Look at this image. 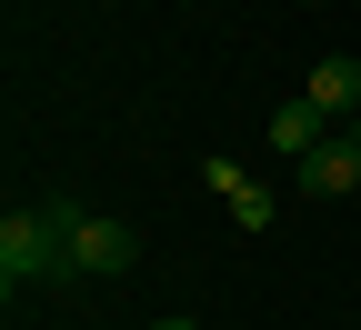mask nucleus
Segmentation results:
<instances>
[{
    "label": "nucleus",
    "mask_w": 361,
    "mask_h": 330,
    "mask_svg": "<svg viewBox=\"0 0 361 330\" xmlns=\"http://www.w3.org/2000/svg\"><path fill=\"white\" fill-rule=\"evenodd\" d=\"M151 330H201V320H151Z\"/></svg>",
    "instance_id": "nucleus-7"
},
{
    "label": "nucleus",
    "mask_w": 361,
    "mask_h": 330,
    "mask_svg": "<svg viewBox=\"0 0 361 330\" xmlns=\"http://www.w3.org/2000/svg\"><path fill=\"white\" fill-rule=\"evenodd\" d=\"M301 191H311V201H341V191H361V130H331L322 151L301 160Z\"/></svg>",
    "instance_id": "nucleus-3"
},
{
    "label": "nucleus",
    "mask_w": 361,
    "mask_h": 330,
    "mask_svg": "<svg viewBox=\"0 0 361 330\" xmlns=\"http://www.w3.org/2000/svg\"><path fill=\"white\" fill-rule=\"evenodd\" d=\"M40 210L61 220V250H71V280H121L130 260H141V230H130V220H90V210H80L71 191H51Z\"/></svg>",
    "instance_id": "nucleus-2"
},
{
    "label": "nucleus",
    "mask_w": 361,
    "mask_h": 330,
    "mask_svg": "<svg viewBox=\"0 0 361 330\" xmlns=\"http://www.w3.org/2000/svg\"><path fill=\"white\" fill-rule=\"evenodd\" d=\"M201 180L221 191V210H231L241 230H271V191H261V180H251L241 160H201Z\"/></svg>",
    "instance_id": "nucleus-5"
},
{
    "label": "nucleus",
    "mask_w": 361,
    "mask_h": 330,
    "mask_svg": "<svg viewBox=\"0 0 361 330\" xmlns=\"http://www.w3.org/2000/svg\"><path fill=\"white\" fill-rule=\"evenodd\" d=\"M301 101H311V110H322V120L341 130V120L361 110V61H351V51H331V61H311V80H301Z\"/></svg>",
    "instance_id": "nucleus-4"
},
{
    "label": "nucleus",
    "mask_w": 361,
    "mask_h": 330,
    "mask_svg": "<svg viewBox=\"0 0 361 330\" xmlns=\"http://www.w3.org/2000/svg\"><path fill=\"white\" fill-rule=\"evenodd\" d=\"M322 140H331V120H322V110H311V101H281V110H271V151H281L291 170H301L311 151H322Z\"/></svg>",
    "instance_id": "nucleus-6"
},
{
    "label": "nucleus",
    "mask_w": 361,
    "mask_h": 330,
    "mask_svg": "<svg viewBox=\"0 0 361 330\" xmlns=\"http://www.w3.org/2000/svg\"><path fill=\"white\" fill-rule=\"evenodd\" d=\"M40 280H71V250H61V220L40 210V201H30V210L11 201V210H0V291L20 300V291H40Z\"/></svg>",
    "instance_id": "nucleus-1"
}]
</instances>
